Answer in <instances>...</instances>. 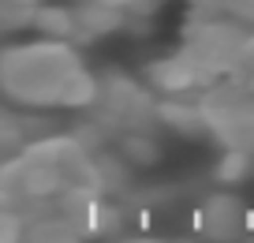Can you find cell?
Listing matches in <instances>:
<instances>
[{"mask_svg": "<svg viewBox=\"0 0 254 243\" xmlns=\"http://www.w3.org/2000/svg\"><path fill=\"white\" fill-rule=\"evenodd\" d=\"M172 101H232L254 109V0H187L183 41L150 68Z\"/></svg>", "mask_w": 254, "mask_h": 243, "instance_id": "cell-1", "label": "cell"}, {"mask_svg": "<svg viewBox=\"0 0 254 243\" xmlns=\"http://www.w3.org/2000/svg\"><path fill=\"white\" fill-rule=\"evenodd\" d=\"M0 94L34 109H82L101 97V82L67 41L45 38L0 49Z\"/></svg>", "mask_w": 254, "mask_h": 243, "instance_id": "cell-2", "label": "cell"}, {"mask_svg": "<svg viewBox=\"0 0 254 243\" xmlns=\"http://www.w3.org/2000/svg\"><path fill=\"white\" fill-rule=\"evenodd\" d=\"M243 206L236 202V198H228V195H221V198H213V202L202 210V217H198V228H202V236L206 240H217V243H228V240H236L239 232H243Z\"/></svg>", "mask_w": 254, "mask_h": 243, "instance_id": "cell-3", "label": "cell"}, {"mask_svg": "<svg viewBox=\"0 0 254 243\" xmlns=\"http://www.w3.org/2000/svg\"><path fill=\"white\" fill-rule=\"evenodd\" d=\"M41 11V0H0V30L34 23Z\"/></svg>", "mask_w": 254, "mask_h": 243, "instance_id": "cell-4", "label": "cell"}, {"mask_svg": "<svg viewBox=\"0 0 254 243\" xmlns=\"http://www.w3.org/2000/svg\"><path fill=\"white\" fill-rule=\"evenodd\" d=\"M79 4H101V8L116 11L120 19H131V15H150V11H157L165 0H79Z\"/></svg>", "mask_w": 254, "mask_h": 243, "instance_id": "cell-5", "label": "cell"}]
</instances>
